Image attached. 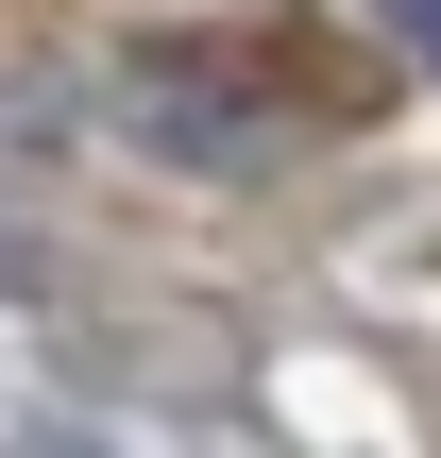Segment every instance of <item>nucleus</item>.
Wrapping results in <instances>:
<instances>
[{
  "instance_id": "nucleus-1",
  "label": "nucleus",
  "mask_w": 441,
  "mask_h": 458,
  "mask_svg": "<svg viewBox=\"0 0 441 458\" xmlns=\"http://www.w3.org/2000/svg\"><path fill=\"white\" fill-rule=\"evenodd\" d=\"M119 136L170 153V170L255 187V170L289 153V102H272V68H238V51H136V68H119Z\"/></svg>"
},
{
  "instance_id": "nucleus-2",
  "label": "nucleus",
  "mask_w": 441,
  "mask_h": 458,
  "mask_svg": "<svg viewBox=\"0 0 441 458\" xmlns=\"http://www.w3.org/2000/svg\"><path fill=\"white\" fill-rule=\"evenodd\" d=\"M374 17L408 34V68H425V85H441V0H374Z\"/></svg>"
},
{
  "instance_id": "nucleus-3",
  "label": "nucleus",
  "mask_w": 441,
  "mask_h": 458,
  "mask_svg": "<svg viewBox=\"0 0 441 458\" xmlns=\"http://www.w3.org/2000/svg\"><path fill=\"white\" fill-rule=\"evenodd\" d=\"M0 458H85V442H0Z\"/></svg>"
}]
</instances>
